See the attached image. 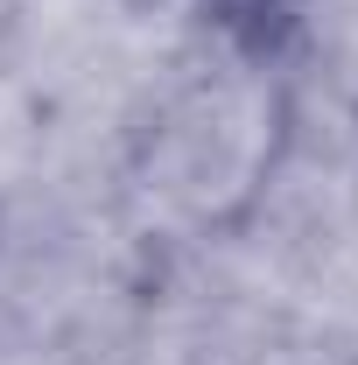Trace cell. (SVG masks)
<instances>
[{
	"instance_id": "obj_1",
	"label": "cell",
	"mask_w": 358,
	"mask_h": 365,
	"mask_svg": "<svg viewBox=\"0 0 358 365\" xmlns=\"http://www.w3.org/2000/svg\"><path fill=\"white\" fill-rule=\"evenodd\" d=\"M260 155H267V134H260V106L239 98V91H197L169 120L162 134V197H176L183 211L211 218L232 190H253L260 176Z\"/></svg>"
},
{
	"instance_id": "obj_2",
	"label": "cell",
	"mask_w": 358,
	"mask_h": 365,
	"mask_svg": "<svg viewBox=\"0 0 358 365\" xmlns=\"http://www.w3.org/2000/svg\"><path fill=\"white\" fill-rule=\"evenodd\" d=\"M253 7H260V0H253Z\"/></svg>"
}]
</instances>
